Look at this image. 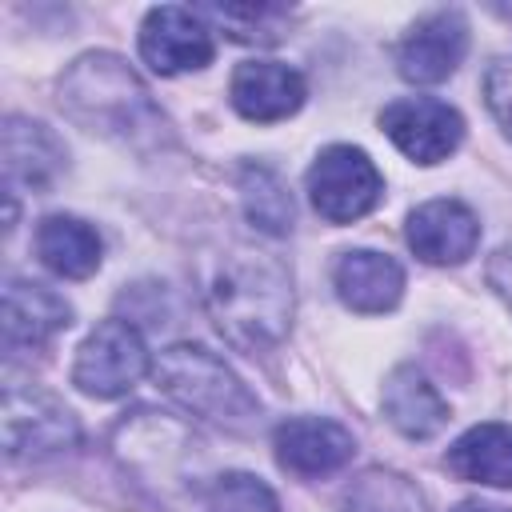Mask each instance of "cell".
<instances>
[{"label":"cell","mask_w":512,"mask_h":512,"mask_svg":"<svg viewBox=\"0 0 512 512\" xmlns=\"http://www.w3.org/2000/svg\"><path fill=\"white\" fill-rule=\"evenodd\" d=\"M204 300L224 340L244 352H264L292 328L296 296L288 264L248 244H236L216 260L204 284Z\"/></svg>","instance_id":"6da1fadb"},{"label":"cell","mask_w":512,"mask_h":512,"mask_svg":"<svg viewBox=\"0 0 512 512\" xmlns=\"http://www.w3.org/2000/svg\"><path fill=\"white\" fill-rule=\"evenodd\" d=\"M60 108L84 132L120 140L128 148H160L172 140L168 116L116 52H84L60 76Z\"/></svg>","instance_id":"7a4b0ae2"},{"label":"cell","mask_w":512,"mask_h":512,"mask_svg":"<svg viewBox=\"0 0 512 512\" xmlns=\"http://www.w3.org/2000/svg\"><path fill=\"white\" fill-rule=\"evenodd\" d=\"M156 388L180 404L188 416L208 420L228 432H248L260 420V400L248 392V384L208 348L200 344H172L160 352L152 368Z\"/></svg>","instance_id":"3957f363"},{"label":"cell","mask_w":512,"mask_h":512,"mask_svg":"<svg viewBox=\"0 0 512 512\" xmlns=\"http://www.w3.org/2000/svg\"><path fill=\"white\" fill-rule=\"evenodd\" d=\"M148 372V348L132 320H100L76 348L72 384L84 396L116 400L132 392Z\"/></svg>","instance_id":"277c9868"},{"label":"cell","mask_w":512,"mask_h":512,"mask_svg":"<svg viewBox=\"0 0 512 512\" xmlns=\"http://www.w3.org/2000/svg\"><path fill=\"white\" fill-rule=\"evenodd\" d=\"M384 196V176L364 148L328 144L308 168V200L332 224H352L368 216Z\"/></svg>","instance_id":"5b68a950"},{"label":"cell","mask_w":512,"mask_h":512,"mask_svg":"<svg viewBox=\"0 0 512 512\" xmlns=\"http://www.w3.org/2000/svg\"><path fill=\"white\" fill-rule=\"evenodd\" d=\"M80 440L72 408L32 384L4 388V452L8 460H44L68 452Z\"/></svg>","instance_id":"8992f818"},{"label":"cell","mask_w":512,"mask_h":512,"mask_svg":"<svg viewBox=\"0 0 512 512\" xmlns=\"http://www.w3.org/2000/svg\"><path fill=\"white\" fill-rule=\"evenodd\" d=\"M384 136L416 164L448 160L464 140V120L452 104L436 96H400L380 108Z\"/></svg>","instance_id":"52a82bcc"},{"label":"cell","mask_w":512,"mask_h":512,"mask_svg":"<svg viewBox=\"0 0 512 512\" xmlns=\"http://www.w3.org/2000/svg\"><path fill=\"white\" fill-rule=\"evenodd\" d=\"M212 28L204 24L200 12L180 8V4H160L148 8L140 24V56L152 72L176 76V72H196L212 60Z\"/></svg>","instance_id":"ba28073f"},{"label":"cell","mask_w":512,"mask_h":512,"mask_svg":"<svg viewBox=\"0 0 512 512\" xmlns=\"http://www.w3.org/2000/svg\"><path fill=\"white\" fill-rule=\"evenodd\" d=\"M468 52V24L456 8H440L420 16L408 36L396 44V72L408 84H440L448 80Z\"/></svg>","instance_id":"9c48e42d"},{"label":"cell","mask_w":512,"mask_h":512,"mask_svg":"<svg viewBox=\"0 0 512 512\" xmlns=\"http://www.w3.org/2000/svg\"><path fill=\"white\" fill-rule=\"evenodd\" d=\"M404 236L424 264H464L480 244V220L464 200L440 196L408 212Z\"/></svg>","instance_id":"30bf717a"},{"label":"cell","mask_w":512,"mask_h":512,"mask_svg":"<svg viewBox=\"0 0 512 512\" xmlns=\"http://www.w3.org/2000/svg\"><path fill=\"white\" fill-rule=\"evenodd\" d=\"M272 448L284 472L292 476H328L344 468L356 452V440L344 424L324 420V416H292L276 424Z\"/></svg>","instance_id":"8fae6325"},{"label":"cell","mask_w":512,"mask_h":512,"mask_svg":"<svg viewBox=\"0 0 512 512\" xmlns=\"http://www.w3.org/2000/svg\"><path fill=\"white\" fill-rule=\"evenodd\" d=\"M308 96V84L296 68L280 60H244L228 80V100L244 120L276 124L288 120Z\"/></svg>","instance_id":"7c38bea8"},{"label":"cell","mask_w":512,"mask_h":512,"mask_svg":"<svg viewBox=\"0 0 512 512\" xmlns=\"http://www.w3.org/2000/svg\"><path fill=\"white\" fill-rule=\"evenodd\" d=\"M68 168V148L64 140L40 124V120H24V116H8L4 120V176L8 188H28V192H48Z\"/></svg>","instance_id":"4fadbf2b"},{"label":"cell","mask_w":512,"mask_h":512,"mask_svg":"<svg viewBox=\"0 0 512 512\" xmlns=\"http://www.w3.org/2000/svg\"><path fill=\"white\" fill-rule=\"evenodd\" d=\"M336 296L344 308L360 312V316H376V312H392L404 296V268L376 248H352L336 260L332 272Z\"/></svg>","instance_id":"5bb4252c"},{"label":"cell","mask_w":512,"mask_h":512,"mask_svg":"<svg viewBox=\"0 0 512 512\" xmlns=\"http://www.w3.org/2000/svg\"><path fill=\"white\" fill-rule=\"evenodd\" d=\"M72 324V308L60 292L36 280H8L4 288V340L8 348H40Z\"/></svg>","instance_id":"9a60e30c"},{"label":"cell","mask_w":512,"mask_h":512,"mask_svg":"<svg viewBox=\"0 0 512 512\" xmlns=\"http://www.w3.org/2000/svg\"><path fill=\"white\" fill-rule=\"evenodd\" d=\"M380 408L388 416V424L408 436V440H428L448 424V404L444 396L428 384V376L412 364H400L388 372L384 392H380Z\"/></svg>","instance_id":"2e32d148"},{"label":"cell","mask_w":512,"mask_h":512,"mask_svg":"<svg viewBox=\"0 0 512 512\" xmlns=\"http://www.w3.org/2000/svg\"><path fill=\"white\" fill-rule=\"evenodd\" d=\"M444 468L468 484L512 488V424L484 420V424L468 428L444 452Z\"/></svg>","instance_id":"e0dca14e"},{"label":"cell","mask_w":512,"mask_h":512,"mask_svg":"<svg viewBox=\"0 0 512 512\" xmlns=\"http://www.w3.org/2000/svg\"><path fill=\"white\" fill-rule=\"evenodd\" d=\"M36 256L48 272H56L64 280H88L100 268L104 240L88 220L52 212L36 228Z\"/></svg>","instance_id":"ac0fdd59"},{"label":"cell","mask_w":512,"mask_h":512,"mask_svg":"<svg viewBox=\"0 0 512 512\" xmlns=\"http://www.w3.org/2000/svg\"><path fill=\"white\" fill-rule=\"evenodd\" d=\"M240 204H244V216H248V224L256 232H264V236L292 232V220H296L292 192L272 168L244 164V172H240Z\"/></svg>","instance_id":"d6986e66"},{"label":"cell","mask_w":512,"mask_h":512,"mask_svg":"<svg viewBox=\"0 0 512 512\" xmlns=\"http://www.w3.org/2000/svg\"><path fill=\"white\" fill-rule=\"evenodd\" d=\"M340 512H424V504H420V492L404 476L372 468L344 492Z\"/></svg>","instance_id":"ffe728a7"},{"label":"cell","mask_w":512,"mask_h":512,"mask_svg":"<svg viewBox=\"0 0 512 512\" xmlns=\"http://www.w3.org/2000/svg\"><path fill=\"white\" fill-rule=\"evenodd\" d=\"M200 16L220 20L228 36L240 44H276L288 24V8L280 4H212Z\"/></svg>","instance_id":"44dd1931"},{"label":"cell","mask_w":512,"mask_h":512,"mask_svg":"<svg viewBox=\"0 0 512 512\" xmlns=\"http://www.w3.org/2000/svg\"><path fill=\"white\" fill-rule=\"evenodd\" d=\"M204 512H280L276 492L252 472H224L212 480Z\"/></svg>","instance_id":"7402d4cb"},{"label":"cell","mask_w":512,"mask_h":512,"mask_svg":"<svg viewBox=\"0 0 512 512\" xmlns=\"http://www.w3.org/2000/svg\"><path fill=\"white\" fill-rule=\"evenodd\" d=\"M484 100L488 112L496 116V124L512 136V60H496L484 76Z\"/></svg>","instance_id":"603a6c76"},{"label":"cell","mask_w":512,"mask_h":512,"mask_svg":"<svg viewBox=\"0 0 512 512\" xmlns=\"http://www.w3.org/2000/svg\"><path fill=\"white\" fill-rule=\"evenodd\" d=\"M484 276H488V288H492V292L512 308V240H508V244H500V248L488 256Z\"/></svg>","instance_id":"cb8c5ba5"},{"label":"cell","mask_w":512,"mask_h":512,"mask_svg":"<svg viewBox=\"0 0 512 512\" xmlns=\"http://www.w3.org/2000/svg\"><path fill=\"white\" fill-rule=\"evenodd\" d=\"M452 512H512V508H500V504H484V500H460Z\"/></svg>","instance_id":"d4e9b609"}]
</instances>
